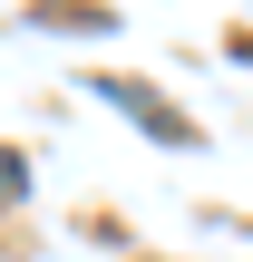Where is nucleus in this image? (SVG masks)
<instances>
[{"label":"nucleus","mask_w":253,"mask_h":262,"mask_svg":"<svg viewBox=\"0 0 253 262\" xmlns=\"http://www.w3.org/2000/svg\"><path fill=\"white\" fill-rule=\"evenodd\" d=\"M98 97H107V107H127V117H137L146 136H166V146H185V136H195V126H185V107H166L156 88H137V78H117V68L98 78Z\"/></svg>","instance_id":"nucleus-1"},{"label":"nucleus","mask_w":253,"mask_h":262,"mask_svg":"<svg viewBox=\"0 0 253 262\" xmlns=\"http://www.w3.org/2000/svg\"><path fill=\"white\" fill-rule=\"evenodd\" d=\"M0 204H20V156H0Z\"/></svg>","instance_id":"nucleus-2"}]
</instances>
